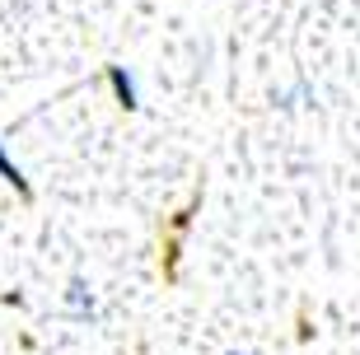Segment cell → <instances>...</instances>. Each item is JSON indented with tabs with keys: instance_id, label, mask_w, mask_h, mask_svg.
Segmentation results:
<instances>
[{
	"instance_id": "cell-2",
	"label": "cell",
	"mask_w": 360,
	"mask_h": 355,
	"mask_svg": "<svg viewBox=\"0 0 360 355\" xmlns=\"http://www.w3.org/2000/svg\"><path fill=\"white\" fill-rule=\"evenodd\" d=\"M66 314L80 318V323H89V318H94V295H89V285H84V276H75L66 285Z\"/></svg>"
},
{
	"instance_id": "cell-4",
	"label": "cell",
	"mask_w": 360,
	"mask_h": 355,
	"mask_svg": "<svg viewBox=\"0 0 360 355\" xmlns=\"http://www.w3.org/2000/svg\"><path fill=\"white\" fill-rule=\"evenodd\" d=\"M225 355H243V351H225Z\"/></svg>"
},
{
	"instance_id": "cell-3",
	"label": "cell",
	"mask_w": 360,
	"mask_h": 355,
	"mask_svg": "<svg viewBox=\"0 0 360 355\" xmlns=\"http://www.w3.org/2000/svg\"><path fill=\"white\" fill-rule=\"evenodd\" d=\"M0 178L19 192V197H33V187H28V178H24V169L10 159V150H5V141H0Z\"/></svg>"
},
{
	"instance_id": "cell-1",
	"label": "cell",
	"mask_w": 360,
	"mask_h": 355,
	"mask_svg": "<svg viewBox=\"0 0 360 355\" xmlns=\"http://www.w3.org/2000/svg\"><path fill=\"white\" fill-rule=\"evenodd\" d=\"M108 89H112V98H117L127 112L141 108V89H136V75L127 66H108Z\"/></svg>"
}]
</instances>
